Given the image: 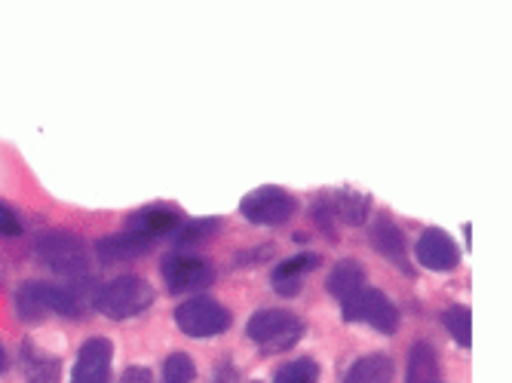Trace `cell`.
Listing matches in <instances>:
<instances>
[{"instance_id":"cell-25","label":"cell","mask_w":512,"mask_h":383,"mask_svg":"<svg viewBox=\"0 0 512 383\" xmlns=\"http://www.w3.org/2000/svg\"><path fill=\"white\" fill-rule=\"evenodd\" d=\"M120 383H154V377H151V371H148V368L132 365V368H126V371H123Z\"/></svg>"},{"instance_id":"cell-16","label":"cell","mask_w":512,"mask_h":383,"mask_svg":"<svg viewBox=\"0 0 512 383\" xmlns=\"http://www.w3.org/2000/svg\"><path fill=\"white\" fill-rule=\"evenodd\" d=\"M341 383H393V359L384 353H368L350 365Z\"/></svg>"},{"instance_id":"cell-18","label":"cell","mask_w":512,"mask_h":383,"mask_svg":"<svg viewBox=\"0 0 512 383\" xmlns=\"http://www.w3.org/2000/svg\"><path fill=\"white\" fill-rule=\"evenodd\" d=\"M329 197V206L335 212V221H344V224H362L368 218V197L362 194H353V190H338V194H325Z\"/></svg>"},{"instance_id":"cell-24","label":"cell","mask_w":512,"mask_h":383,"mask_svg":"<svg viewBox=\"0 0 512 383\" xmlns=\"http://www.w3.org/2000/svg\"><path fill=\"white\" fill-rule=\"evenodd\" d=\"M22 233V218L16 215V209L13 206H7V203H0V236H19Z\"/></svg>"},{"instance_id":"cell-27","label":"cell","mask_w":512,"mask_h":383,"mask_svg":"<svg viewBox=\"0 0 512 383\" xmlns=\"http://www.w3.org/2000/svg\"><path fill=\"white\" fill-rule=\"evenodd\" d=\"M7 368V353H4V347H0V371Z\"/></svg>"},{"instance_id":"cell-26","label":"cell","mask_w":512,"mask_h":383,"mask_svg":"<svg viewBox=\"0 0 512 383\" xmlns=\"http://www.w3.org/2000/svg\"><path fill=\"white\" fill-rule=\"evenodd\" d=\"M237 377H240V371H237V365L234 362H221L218 365V371H215V377H212V383H237Z\"/></svg>"},{"instance_id":"cell-22","label":"cell","mask_w":512,"mask_h":383,"mask_svg":"<svg viewBox=\"0 0 512 383\" xmlns=\"http://www.w3.org/2000/svg\"><path fill=\"white\" fill-rule=\"evenodd\" d=\"M218 227H221V218H200V221L181 224L172 236H175V243H178V246H194V243H200V239L215 236Z\"/></svg>"},{"instance_id":"cell-1","label":"cell","mask_w":512,"mask_h":383,"mask_svg":"<svg viewBox=\"0 0 512 383\" xmlns=\"http://www.w3.org/2000/svg\"><path fill=\"white\" fill-rule=\"evenodd\" d=\"M13 310L22 322H40L50 313L77 319L86 310V298L71 285H50V282H25L13 298Z\"/></svg>"},{"instance_id":"cell-2","label":"cell","mask_w":512,"mask_h":383,"mask_svg":"<svg viewBox=\"0 0 512 383\" xmlns=\"http://www.w3.org/2000/svg\"><path fill=\"white\" fill-rule=\"evenodd\" d=\"M34 255L46 270H53L56 276L71 279V282H77L89 273V249L80 236H74L68 230L43 233L34 243Z\"/></svg>"},{"instance_id":"cell-8","label":"cell","mask_w":512,"mask_h":383,"mask_svg":"<svg viewBox=\"0 0 512 383\" xmlns=\"http://www.w3.org/2000/svg\"><path fill=\"white\" fill-rule=\"evenodd\" d=\"M160 276H163L169 292L181 295V292H197V289H206V285H212L215 282V267L206 258L172 252V255L163 258Z\"/></svg>"},{"instance_id":"cell-23","label":"cell","mask_w":512,"mask_h":383,"mask_svg":"<svg viewBox=\"0 0 512 383\" xmlns=\"http://www.w3.org/2000/svg\"><path fill=\"white\" fill-rule=\"evenodd\" d=\"M197 368L188 353H172L163 365V383H194Z\"/></svg>"},{"instance_id":"cell-6","label":"cell","mask_w":512,"mask_h":383,"mask_svg":"<svg viewBox=\"0 0 512 383\" xmlns=\"http://www.w3.org/2000/svg\"><path fill=\"white\" fill-rule=\"evenodd\" d=\"M341 310H344L347 322L371 325L381 334H396L399 331V310H396V304L384 292L368 289V285H365V289H359Z\"/></svg>"},{"instance_id":"cell-4","label":"cell","mask_w":512,"mask_h":383,"mask_svg":"<svg viewBox=\"0 0 512 383\" xmlns=\"http://www.w3.org/2000/svg\"><path fill=\"white\" fill-rule=\"evenodd\" d=\"M249 341L264 353H286L304 338V322L289 310H258L246 325Z\"/></svg>"},{"instance_id":"cell-5","label":"cell","mask_w":512,"mask_h":383,"mask_svg":"<svg viewBox=\"0 0 512 383\" xmlns=\"http://www.w3.org/2000/svg\"><path fill=\"white\" fill-rule=\"evenodd\" d=\"M175 325L188 338H218L230 328V310L212 298H191L175 307Z\"/></svg>"},{"instance_id":"cell-15","label":"cell","mask_w":512,"mask_h":383,"mask_svg":"<svg viewBox=\"0 0 512 383\" xmlns=\"http://www.w3.org/2000/svg\"><path fill=\"white\" fill-rule=\"evenodd\" d=\"M325 289H329V295L344 307L359 289H365V267L359 261H338L335 270L329 273Z\"/></svg>"},{"instance_id":"cell-9","label":"cell","mask_w":512,"mask_h":383,"mask_svg":"<svg viewBox=\"0 0 512 383\" xmlns=\"http://www.w3.org/2000/svg\"><path fill=\"white\" fill-rule=\"evenodd\" d=\"M111 362L114 347L108 338H89L74 362L71 383H111Z\"/></svg>"},{"instance_id":"cell-12","label":"cell","mask_w":512,"mask_h":383,"mask_svg":"<svg viewBox=\"0 0 512 383\" xmlns=\"http://www.w3.org/2000/svg\"><path fill=\"white\" fill-rule=\"evenodd\" d=\"M319 267V255L313 252H301V255H292L286 261H279L270 282H273V292L283 295V298H295L301 292V282L310 270Z\"/></svg>"},{"instance_id":"cell-3","label":"cell","mask_w":512,"mask_h":383,"mask_svg":"<svg viewBox=\"0 0 512 383\" xmlns=\"http://www.w3.org/2000/svg\"><path fill=\"white\" fill-rule=\"evenodd\" d=\"M92 301H96V310L108 319H132L154 304V289L148 279L126 273L105 282Z\"/></svg>"},{"instance_id":"cell-13","label":"cell","mask_w":512,"mask_h":383,"mask_svg":"<svg viewBox=\"0 0 512 383\" xmlns=\"http://www.w3.org/2000/svg\"><path fill=\"white\" fill-rule=\"evenodd\" d=\"M371 246H375L387 261H393L396 267H402L405 273H411L408 264V246H405V233L399 230L396 221H390L387 215H381L371 227Z\"/></svg>"},{"instance_id":"cell-14","label":"cell","mask_w":512,"mask_h":383,"mask_svg":"<svg viewBox=\"0 0 512 383\" xmlns=\"http://www.w3.org/2000/svg\"><path fill=\"white\" fill-rule=\"evenodd\" d=\"M154 246L145 243L142 236H135L129 230H120L114 236H105L96 243V255L105 264H120V261H135V258H145Z\"/></svg>"},{"instance_id":"cell-10","label":"cell","mask_w":512,"mask_h":383,"mask_svg":"<svg viewBox=\"0 0 512 383\" xmlns=\"http://www.w3.org/2000/svg\"><path fill=\"white\" fill-rule=\"evenodd\" d=\"M414 258L421 261V267L436 270V273H448L460 264L457 243L442 227H430L421 233V239H417V246H414Z\"/></svg>"},{"instance_id":"cell-19","label":"cell","mask_w":512,"mask_h":383,"mask_svg":"<svg viewBox=\"0 0 512 383\" xmlns=\"http://www.w3.org/2000/svg\"><path fill=\"white\" fill-rule=\"evenodd\" d=\"M22 365L28 383H59V362L53 356H46L43 350H34V344L22 347Z\"/></svg>"},{"instance_id":"cell-21","label":"cell","mask_w":512,"mask_h":383,"mask_svg":"<svg viewBox=\"0 0 512 383\" xmlns=\"http://www.w3.org/2000/svg\"><path fill=\"white\" fill-rule=\"evenodd\" d=\"M273 383H319V365L310 356L292 359L283 368H276Z\"/></svg>"},{"instance_id":"cell-17","label":"cell","mask_w":512,"mask_h":383,"mask_svg":"<svg viewBox=\"0 0 512 383\" xmlns=\"http://www.w3.org/2000/svg\"><path fill=\"white\" fill-rule=\"evenodd\" d=\"M405 383H439V359L433 344L417 341L408 353V377Z\"/></svg>"},{"instance_id":"cell-7","label":"cell","mask_w":512,"mask_h":383,"mask_svg":"<svg viewBox=\"0 0 512 383\" xmlns=\"http://www.w3.org/2000/svg\"><path fill=\"white\" fill-rule=\"evenodd\" d=\"M240 212L246 221L261 224V227H279L286 224L298 212V200L283 187H258L252 194L243 197Z\"/></svg>"},{"instance_id":"cell-20","label":"cell","mask_w":512,"mask_h":383,"mask_svg":"<svg viewBox=\"0 0 512 383\" xmlns=\"http://www.w3.org/2000/svg\"><path fill=\"white\" fill-rule=\"evenodd\" d=\"M442 322H445V328H448V334L454 338L457 347H463V350L473 347V313H470V307H451V310H445Z\"/></svg>"},{"instance_id":"cell-11","label":"cell","mask_w":512,"mask_h":383,"mask_svg":"<svg viewBox=\"0 0 512 383\" xmlns=\"http://www.w3.org/2000/svg\"><path fill=\"white\" fill-rule=\"evenodd\" d=\"M181 227V212L172 209V206H145V209H138L126 218V227L129 233L135 236H142L145 243H157V239L163 236H172L175 230Z\"/></svg>"}]
</instances>
